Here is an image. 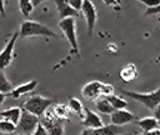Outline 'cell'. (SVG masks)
Returning <instances> with one entry per match:
<instances>
[{
    "mask_svg": "<svg viewBox=\"0 0 160 135\" xmlns=\"http://www.w3.org/2000/svg\"><path fill=\"white\" fill-rule=\"evenodd\" d=\"M19 36L21 39L26 38H34V36H48V38H56L58 34L54 32L51 29L45 26L41 22H38L35 20H25L20 25L19 29Z\"/></svg>",
    "mask_w": 160,
    "mask_h": 135,
    "instance_id": "cell-1",
    "label": "cell"
},
{
    "mask_svg": "<svg viewBox=\"0 0 160 135\" xmlns=\"http://www.w3.org/2000/svg\"><path fill=\"white\" fill-rule=\"evenodd\" d=\"M59 28L61 30V32L64 34V36L66 38L70 49H71V54H75L76 56L80 55L79 52V44H78V36H76V22H75V18H65L62 20L59 21Z\"/></svg>",
    "mask_w": 160,
    "mask_h": 135,
    "instance_id": "cell-2",
    "label": "cell"
},
{
    "mask_svg": "<svg viewBox=\"0 0 160 135\" xmlns=\"http://www.w3.org/2000/svg\"><path fill=\"white\" fill-rule=\"evenodd\" d=\"M122 94L131 98L132 100L142 104L149 110H154L160 104V86L151 92H139V91L122 90Z\"/></svg>",
    "mask_w": 160,
    "mask_h": 135,
    "instance_id": "cell-3",
    "label": "cell"
},
{
    "mask_svg": "<svg viewBox=\"0 0 160 135\" xmlns=\"http://www.w3.org/2000/svg\"><path fill=\"white\" fill-rule=\"evenodd\" d=\"M52 104H54L52 99H49V98H45V96H41V95H31L22 104V109H25V110L30 111L31 114H35L36 116L41 118V115Z\"/></svg>",
    "mask_w": 160,
    "mask_h": 135,
    "instance_id": "cell-4",
    "label": "cell"
},
{
    "mask_svg": "<svg viewBox=\"0 0 160 135\" xmlns=\"http://www.w3.org/2000/svg\"><path fill=\"white\" fill-rule=\"evenodd\" d=\"M64 121L59 119L52 110H46L41 115L40 122L46 128L49 135H64Z\"/></svg>",
    "mask_w": 160,
    "mask_h": 135,
    "instance_id": "cell-5",
    "label": "cell"
},
{
    "mask_svg": "<svg viewBox=\"0 0 160 135\" xmlns=\"http://www.w3.org/2000/svg\"><path fill=\"white\" fill-rule=\"evenodd\" d=\"M40 122V118L36 116L35 114H31L30 111L22 109L21 110V116L20 120L18 122L16 129L19 130L20 134H25V135H30L34 132V130L36 129V126Z\"/></svg>",
    "mask_w": 160,
    "mask_h": 135,
    "instance_id": "cell-6",
    "label": "cell"
},
{
    "mask_svg": "<svg viewBox=\"0 0 160 135\" xmlns=\"http://www.w3.org/2000/svg\"><path fill=\"white\" fill-rule=\"evenodd\" d=\"M18 39H19V30L15 31L11 35V38L8 40V42L4 46V49L0 51V70L6 69L11 64V61H12V59L15 56L14 49H15V44H16Z\"/></svg>",
    "mask_w": 160,
    "mask_h": 135,
    "instance_id": "cell-7",
    "label": "cell"
},
{
    "mask_svg": "<svg viewBox=\"0 0 160 135\" xmlns=\"http://www.w3.org/2000/svg\"><path fill=\"white\" fill-rule=\"evenodd\" d=\"M81 14L84 15L85 21H86L88 32H89V35H91L92 30L96 25V20H98V11H96L94 2L90 0H84L82 8H81Z\"/></svg>",
    "mask_w": 160,
    "mask_h": 135,
    "instance_id": "cell-8",
    "label": "cell"
},
{
    "mask_svg": "<svg viewBox=\"0 0 160 135\" xmlns=\"http://www.w3.org/2000/svg\"><path fill=\"white\" fill-rule=\"evenodd\" d=\"M100 89H101V82L100 81H90L88 84H85L81 89V95L84 99L89 100V101H95L98 100L101 95H100Z\"/></svg>",
    "mask_w": 160,
    "mask_h": 135,
    "instance_id": "cell-9",
    "label": "cell"
},
{
    "mask_svg": "<svg viewBox=\"0 0 160 135\" xmlns=\"http://www.w3.org/2000/svg\"><path fill=\"white\" fill-rule=\"evenodd\" d=\"M135 115L126 110V109H120V110H114L111 114H110V120H111V124H115V125H119V126H122L125 124H129L131 122L132 120H135Z\"/></svg>",
    "mask_w": 160,
    "mask_h": 135,
    "instance_id": "cell-10",
    "label": "cell"
},
{
    "mask_svg": "<svg viewBox=\"0 0 160 135\" xmlns=\"http://www.w3.org/2000/svg\"><path fill=\"white\" fill-rule=\"evenodd\" d=\"M82 126L85 129H99L101 128L104 124H102V119L92 110L85 108V111H84V118H82V121H81Z\"/></svg>",
    "mask_w": 160,
    "mask_h": 135,
    "instance_id": "cell-11",
    "label": "cell"
},
{
    "mask_svg": "<svg viewBox=\"0 0 160 135\" xmlns=\"http://www.w3.org/2000/svg\"><path fill=\"white\" fill-rule=\"evenodd\" d=\"M56 5V10L59 14V19L62 20L65 18H76L79 15V11L72 9L65 0H54Z\"/></svg>",
    "mask_w": 160,
    "mask_h": 135,
    "instance_id": "cell-12",
    "label": "cell"
},
{
    "mask_svg": "<svg viewBox=\"0 0 160 135\" xmlns=\"http://www.w3.org/2000/svg\"><path fill=\"white\" fill-rule=\"evenodd\" d=\"M139 75V71H138V68L135 64L132 62H129V64H125L124 66H121L120 71H119V76L120 79L124 81V82H130V81H134Z\"/></svg>",
    "mask_w": 160,
    "mask_h": 135,
    "instance_id": "cell-13",
    "label": "cell"
},
{
    "mask_svg": "<svg viewBox=\"0 0 160 135\" xmlns=\"http://www.w3.org/2000/svg\"><path fill=\"white\" fill-rule=\"evenodd\" d=\"M36 86H38V81H36V80H30V81H28V82H24V84L19 85V86L14 88L12 91L9 94V96H11V98H14V99H19L20 96L26 95V94L31 92L32 90H35Z\"/></svg>",
    "mask_w": 160,
    "mask_h": 135,
    "instance_id": "cell-14",
    "label": "cell"
},
{
    "mask_svg": "<svg viewBox=\"0 0 160 135\" xmlns=\"http://www.w3.org/2000/svg\"><path fill=\"white\" fill-rule=\"evenodd\" d=\"M138 125L142 130V132H150L160 129V122L155 116H145L138 120Z\"/></svg>",
    "mask_w": 160,
    "mask_h": 135,
    "instance_id": "cell-15",
    "label": "cell"
},
{
    "mask_svg": "<svg viewBox=\"0 0 160 135\" xmlns=\"http://www.w3.org/2000/svg\"><path fill=\"white\" fill-rule=\"evenodd\" d=\"M21 110L22 109L18 108V106H14V108L2 110V111H0V118L1 119H5V120H9V121L14 122L18 126V122H19L20 116H21Z\"/></svg>",
    "mask_w": 160,
    "mask_h": 135,
    "instance_id": "cell-16",
    "label": "cell"
},
{
    "mask_svg": "<svg viewBox=\"0 0 160 135\" xmlns=\"http://www.w3.org/2000/svg\"><path fill=\"white\" fill-rule=\"evenodd\" d=\"M91 132L92 135H119L121 132V129L119 125L109 124V125H102L99 129H92Z\"/></svg>",
    "mask_w": 160,
    "mask_h": 135,
    "instance_id": "cell-17",
    "label": "cell"
},
{
    "mask_svg": "<svg viewBox=\"0 0 160 135\" xmlns=\"http://www.w3.org/2000/svg\"><path fill=\"white\" fill-rule=\"evenodd\" d=\"M68 106L70 109V111L72 114H75L76 116L79 118H84V111H85V108L82 105V102L78 99V98H69V101H68Z\"/></svg>",
    "mask_w": 160,
    "mask_h": 135,
    "instance_id": "cell-18",
    "label": "cell"
},
{
    "mask_svg": "<svg viewBox=\"0 0 160 135\" xmlns=\"http://www.w3.org/2000/svg\"><path fill=\"white\" fill-rule=\"evenodd\" d=\"M95 106H96L98 111H100L102 114H106V115H110L115 110L106 98H99L98 100H95Z\"/></svg>",
    "mask_w": 160,
    "mask_h": 135,
    "instance_id": "cell-19",
    "label": "cell"
},
{
    "mask_svg": "<svg viewBox=\"0 0 160 135\" xmlns=\"http://www.w3.org/2000/svg\"><path fill=\"white\" fill-rule=\"evenodd\" d=\"M109 101H110V104L112 105V108L115 109V110H120V109H126L128 106H129V104H128V101L124 99V98H121V96H118V95H115V94H112V95H110V96H108L106 98Z\"/></svg>",
    "mask_w": 160,
    "mask_h": 135,
    "instance_id": "cell-20",
    "label": "cell"
},
{
    "mask_svg": "<svg viewBox=\"0 0 160 135\" xmlns=\"http://www.w3.org/2000/svg\"><path fill=\"white\" fill-rule=\"evenodd\" d=\"M52 111H54L55 115H56L59 119H61V120H68V119L70 118V114H71L69 106L65 105V104H56L55 108L52 109Z\"/></svg>",
    "mask_w": 160,
    "mask_h": 135,
    "instance_id": "cell-21",
    "label": "cell"
},
{
    "mask_svg": "<svg viewBox=\"0 0 160 135\" xmlns=\"http://www.w3.org/2000/svg\"><path fill=\"white\" fill-rule=\"evenodd\" d=\"M12 89H14V86H12L11 81L6 78L4 70H0V91L9 95L12 91Z\"/></svg>",
    "mask_w": 160,
    "mask_h": 135,
    "instance_id": "cell-22",
    "label": "cell"
},
{
    "mask_svg": "<svg viewBox=\"0 0 160 135\" xmlns=\"http://www.w3.org/2000/svg\"><path fill=\"white\" fill-rule=\"evenodd\" d=\"M18 2H19V10H20V12H21L25 18L30 16V14H31L32 10H34L32 1H31V0H18Z\"/></svg>",
    "mask_w": 160,
    "mask_h": 135,
    "instance_id": "cell-23",
    "label": "cell"
},
{
    "mask_svg": "<svg viewBox=\"0 0 160 135\" xmlns=\"http://www.w3.org/2000/svg\"><path fill=\"white\" fill-rule=\"evenodd\" d=\"M15 130H16V125L14 122H11L9 120H5V119L0 120V132H2V134H11Z\"/></svg>",
    "mask_w": 160,
    "mask_h": 135,
    "instance_id": "cell-24",
    "label": "cell"
},
{
    "mask_svg": "<svg viewBox=\"0 0 160 135\" xmlns=\"http://www.w3.org/2000/svg\"><path fill=\"white\" fill-rule=\"evenodd\" d=\"M114 91H115V90H114V86H112V85L101 82V89H100V95H101V96L108 98V96L112 95V94H114Z\"/></svg>",
    "mask_w": 160,
    "mask_h": 135,
    "instance_id": "cell-25",
    "label": "cell"
},
{
    "mask_svg": "<svg viewBox=\"0 0 160 135\" xmlns=\"http://www.w3.org/2000/svg\"><path fill=\"white\" fill-rule=\"evenodd\" d=\"M72 9H75L76 11H81V8H82V4H84V0H65Z\"/></svg>",
    "mask_w": 160,
    "mask_h": 135,
    "instance_id": "cell-26",
    "label": "cell"
},
{
    "mask_svg": "<svg viewBox=\"0 0 160 135\" xmlns=\"http://www.w3.org/2000/svg\"><path fill=\"white\" fill-rule=\"evenodd\" d=\"M30 135H49V132H48L46 128H45L41 122H39V125L36 126V129L34 130V132L30 134Z\"/></svg>",
    "mask_w": 160,
    "mask_h": 135,
    "instance_id": "cell-27",
    "label": "cell"
},
{
    "mask_svg": "<svg viewBox=\"0 0 160 135\" xmlns=\"http://www.w3.org/2000/svg\"><path fill=\"white\" fill-rule=\"evenodd\" d=\"M159 12H160V4L158 6H154V8H148L146 11H145V15L150 16V15H156Z\"/></svg>",
    "mask_w": 160,
    "mask_h": 135,
    "instance_id": "cell-28",
    "label": "cell"
},
{
    "mask_svg": "<svg viewBox=\"0 0 160 135\" xmlns=\"http://www.w3.org/2000/svg\"><path fill=\"white\" fill-rule=\"evenodd\" d=\"M138 1L142 2L148 8H154V6H158L160 4V0H138Z\"/></svg>",
    "mask_w": 160,
    "mask_h": 135,
    "instance_id": "cell-29",
    "label": "cell"
},
{
    "mask_svg": "<svg viewBox=\"0 0 160 135\" xmlns=\"http://www.w3.org/2000/svg\"><path fill=\"white\" fill-rule=\"evenodd\" d=\"M102 2H104L106 6H111V8L118 9V5H119L120 0H102Z\"/></svg>",
    "mask_w": 160,
    "mask_h": 135,
    "instance_id": "cell-30",
    "label": "cell"
},
{
    "mask_svg": "<svg viewBox=\"0 0 160 135\" xmlns=\"http://www.w3.org/2000/svg\"><path fill=\"white\" fill-rule=\"evenodd\" d=\"M0 15L1 16H6V12H5V0H0Z\"/></svg>",
    "mask_w": 160,
    "mask_h": 135,
    "instance_id": "cell-31",
    "label": "cell"
},
{
    "mask_svg": "<svg viewBox=\"0 0 160 135\" xmlns=\"http://www.w3.org/2000/svg\"><path fill=\"white\" fill-rule=\"evenodd\" d=\"M152 111H154V116H155V118L159 120V122H160V104H159Z\"/></svg>",
    "mask_w": 160,
    "mask_h": 135,
    "instance_id": "cell-32",
    "label": "cell"
},
{
    "mask_svg": "<svg viewBox=\"0 0 160 135\" xmlns=\"http://www.w3.org/2000/svg\"><path fill=\"white\" fill-rule=\"evenodd\" d=\"M6 95H8V94H5V92H1V91H0V106L2 105V102H4L5 98H6Z\"/></svg>",
    "mask_w": 160,
    "mask_h": 135,
    "instance_id": "cell-33",
    "label": "cell"
},
{
    "mask_svg": "<svg viewBox=\"0 0 160 135\" xmlns=\"http://www.w3.org/2000/svg\"><path fill=\"white\" fill-rule=\"evenodd\" d=\"M32 1V5H34V8L35 6H38V5H40L41 2H44V1H48V0H31Z\"/></svg>",
    "mask_w": 160,
    "mask_h": 135,
    "instance_id": "cell-34",
    "label": "cell"
},
{
    "mask_svg": "<svg viewBox=\"0 0 160 135\" xmlns=\"http://www.w3.org/2000/svg\"><path fill=\"white\" fill-rule=\"evenodd\" d=\"M144 135H160V129L155 131H150V132H144Z\"/></svg>",
    "mask_w": 160,
    "mask_h": 135,
    "instance_id": "cell-35",
    "label": "cell"
},
{
    "mask_svg": "<svg viewBox=\"0 0 160 135\" xmlns=\"http://www.w3.org/2000/svg\"><path fill=\"white\" fill-rule=\"evenodd\" d=\"M80 135H92V132H91V129H85Z\"/></svg>",
    "mask_w": 160,
    "mask_h": 135,
    "instance_id": "cell-36",
    "label": "cell"
},
{
    "mask_svg": "<svg viewBox=\"0 0 160 135\" xmlns=\"http://www.w3.org/2000/svg\"><path fill=\"white\" fill-rule=\"evenodd\" d=\"M19 135H25V134H19Z\"/></svg>",
    "mask_w": 160,
    "mask_h": 135,
    "instance_id": "cell-37",
    "label": "cell"
},
{
    "mask_svg": "<svg viewBox=\"0 0 160 135\" xmlns=\"http://www.w3.org/2000/svg\"><path fill=\"white\" fill-rule=\"evenodd\" d=\"M119 135H121V134H119Z\"/></svg>",
    "mask_w": 160,
    "mask_h": 135,
    "instance_id": "cell-38",
    "label": "cell"
}]
</instances>
